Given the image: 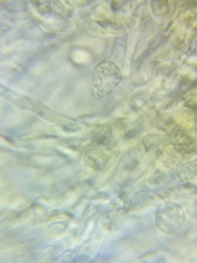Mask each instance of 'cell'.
Wrapping results in <instances>:
<instances>
[{
    "mask_svg": "<svg viewBox=\"0 0 197 263\" xmlns=\"http://www.w3.org/2000/svg\"><path fill=\"white\" fill-rule=\"evenodd\" d=\"M111 153L106 148H91L85 155V162L93 170H102L110 162Z\"/></svg>",
    "mask_w": 197,
    "mask_h": 263,
    "instance_id": "obj_3",
    "label": "cell"
},
{
    "mask_svg": "<svg viewBox=\"0 0 197 263\" xmlns=\"http://www.w3.org/2000/svg\"><path fill=\"white\" fill-rule=\"evenodd\" d=\"M184 212L179 205L170 204L155 213L154 223L160 232L164 234H173L184 224Z\"/></svg>",
    "mask_w": 197,
    "mask_h": 263,
    "instance_id": "obj_2",
    "label": "cell"
},
{
    "mask_svg": "<svg viewBox=\"0 0 197 263\" xmlns=\"http://www.w3.org/2000/svg\"><path fill=\"white\" fill-rule=\"evenodd\" d=\"M122 81V72L119 66L104 61L95 66L91 80V95L95 100H103L109 97Z\"/></svg>",
    "mask_w": 197,
    "mask_h": 263,
    "instance_id": "obj_1",
    "label": "cell"
},
{
    "mask_svg": "<svg viewBox=\"0 0 197 263\" xmlns=\"http://www.w3.org/2000/svg\"><path fill=\"white\" fill-rule=\"evenodd\" d=\"M180 178L183 181L193 180L196 178V162H190L183 166V168L180 170Z\"/></svg>",
    "mask_w": 197,
    "mask_h": 263,
    "instance_id": "obj_4",
    "label": "cell"
}]
</instances>
